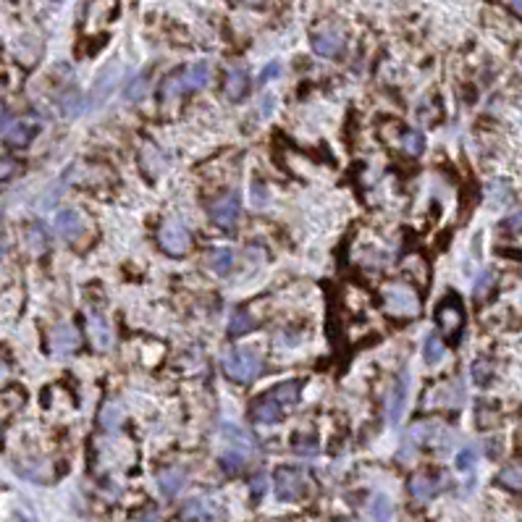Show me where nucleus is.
I'll use <instances>...</instances> for the list:
<instances>
[{
	"instance_id": "b1692460",
	"label": "nucleus",
	"mask_w": 522,
	"mask_h": 522,
	"mask_svg": "<svg viewBox=\"0 0 522 522\" xmlns=\"http://www.w3.org/2000/svg\"><path fill=\"white\" fill-rule=\"evenodd\" d=\"M443 354H446L443 344L439 342L436 336H428L425 344H422V360L428 362V365H439V362L443 360Z\"/></svg>"
},
{
	"instance_id": "6e6552de",
	"label": "nucleus",
	"mask_w": 522,
	"mask_h": 522,
	"mask_svg": "<svg viewBox=\"0 0 522 522\" xmlns=\"http://www.w3.org/2000/svg\"><path fill=\"white\" fill-rule=\"evenodd\" d=\"M221 517V507L208 496H197V499H192L181 507V520L184 522H218Z\"/></svg>"
},
{
	"instance_id": "423d86ee",
	"label": "nucleus",
	"mask_w": 522,
	"mask_h": 522,
	"mask_svg": "<svg viewBox=\"0 0 522 522\" xmlns=\"http://www.w3.org/2000/svg\"><path fill=\"white\" fill-rule=\"evenodd\" d=\"M158 244H161L168 255L181 257L184 252L189 250L192 236H189V232H187V226H181V223H176V221H168V223H163L161 232H158Z\"/></svg>"
},
{
	"instance_id": "e433bc0d",
	"label": "nucleus",
	"mask_w": 522,
	"mask_h": 522,
	"mask_svg": "<svg viewBox=\"0 0 522 522\" xmlns=\"http://www.w3.org/2000/svg\"><path fill=\"white\" fill-rule=\"evenodd\" d=\"M279 71H281V69H279V63H268V66L260 71V79H257V84H268L271 79H276V76H279Z\"/></svg>"
},
{
	"instance_id": "dca6fc26",
	"label": "nucleus",
	"mask_w": 522,
	"mask_h": 522,
	"mask_svg": "<svg viewBox=\"0 0 522 522\" xmlns=\"http://www.w3.org/2000/svg\"><path fill=\"white\" fill-rule=\"evenodd\" d=\"M247 90H250V76H247V71L239 69V66L229 71V76H226V95H229L232 100H241V98L247 95Z\"/></svg>"
},
{
	"instance_id": "a211bd4d",
	"label": "nucleus",
	"mask_w": 522,
	"mask_h": 522,
	"mask_svg": "<svg viewBox=\"0 0 522 522\" xmlns=\"http://www.w3.org/2000/svg\"><path fill=\"white\" fill-rule=\"evenodd\" d=\"M439 323H441V328L446 333H457L460 328H462V310H460V304L454 302V304H443L441 302V310H439Z\"/></svg>"
},
{
	"instance_id": "c9c22d12",
	"label": "nucleus",
	"mask_w": 522,
	"mask_h": 522,
	"mask_svg": "<svg viewBox=\"0 0 522 522\" xmlns=\"http://www.w3.org/2000/svg\"><path fill=\"white\" fill-rule=\"evenodd\" d=\"M504 229L507 232H512V234H522V208L520 210H514L507 221H504Z\"/></svg>"
},
{
	"instance_id": "7ed1b4c3",
	"label": "nucleus",
	"mask_w": 522,
	"mask_h": 522,
	"mask_svg": "<svg viewBox=\"0 0 522 522\" xmlns=\"http://www.w3.org/2000/svg\"><path fill=\"white\" fill-rule=\"evenodd\" d=\"M223 370L236 383H250L262 370V354L257 349H232L223 357Z\"/></svg>"
},
{
	"instance_id": "f3484780",
	"label": "nucleus",
	"mask_w": 522,
	"mask_h": 522,
	"mask_svg": "<svg viewBox=\"0 0 522 522\" xmlns=\"http://www.w3.org/2000/svg\"><path fill=\"white\" fill-rule=\"evenodd\" d=\"M184 483H187V475L179 467H168L158 475V486H161L163 496H176L184 488Z\"/></svg>"
},
{
	"instance_id": "2eb2a0df",
	"label": "nucleus",
	"mask_w": 522,
	"mask_h": 522,
	"mask_svg": "<svg viewBox=\"0 0 522 522\" xmlns=\"http://www.w3.org/2000/svg\"><path fill=\"white\" fill-rule=\"evenodd\" d=\"M34 134H37V123L32 119H19L8 129V142L11 145H16V147H27V145L34 140Z\"/></svg>"
},
{
	"instance_id": "4c0bfd02",
	"label": "nucleus",
	"mask_w": 522,
	"mask_h": 522,
	"mask_svg": "<svg viewBox=\"0 0 522 522\" xmlns=\"http://www.w3.org/2000/svg\"><path fill=\"white\" fill-rule=\"evenodd\" d=\"M16 173V163L11 161V158H0V181L11 179Z\"/></svg>"
},
{
	"instance_id": "58836bf2",
	"label": "nucleus",
	"mask_w": 522,
	"mask_h": 522,
	"mask_svg": "<svg viewBox=\"0 0 522 522\" xmlns=\"http://www.w3.org/2000/svg\"><path fill=\"white\" fill-rule=\"evenodd\" d=\"M252 493H257V496L262 493V478H257V483H252Z\"/></svg>"
},
{
	"instance_id": "f704fd0d",
	"label": "nucleus",
	"mask_w": 522,
	"mask_h": 522,
	"mask_svg": "<svg viewBox=\"0 0 522 522\" xmlns=\"http://www.w3.org/2000/svg\"><path fill=\"white\" fill-rule=\"evenodd\" d=\"M507 197H509V187H507L504 181H493V184H491V200H493V205H502Z\"/></svg>"
},
{
	"instance_id": "cd10ccee",
	"label": "nucleus",
	"mask_w": 522,
	"mask_h": 522,
	"mask_svg": "<svg viewBox=\"0 0 522 522\" xmlns=\"http://www.w3.org/2000/svg\"><path fill=\"white\" fill-rule=\"evenodd\" d=\"M27 239H29V244L34 250H45L48 247V232L42 229L40 223H32L29 229H27Z\"/></svg>"
},
{
	"instance_id": "bb28decb",
	"label": "nucleus",
	"mask_w": 522,
	"mask_h": 522,
	"mask_svg": "<svg viewBox=\"0 0 522 522\" xmlns=\"http://www.w3.org/2000/svg\"><path fill=\"white\" fill-rule=\"evenodd\" d=\"M373 522H392V504L386 496H375L373 502Z\"/></svg>"
},
{
	"instance_id": "4468645a",
	"label": "nucleus",
	"mask_w": 522,
	"mask_h": 522,
	"mask_svg": "<svg viewBox=\"0 0 522 522\" xmlns=\"http://www.w3.org/2000/svg\"><path fill=\"white\" fill-rule=\"evenodd\" d=\"M439 488H441V481L428 475V472H417V475L410 478V493L417 502H431L433 496L439 493Z\"/></svg>"
},
{
	"instance_id": "9d476101",
	"label": "nucleus",
	"mask_w": 522,
	"mask_h": 522,
	"mask_svg": "<svg viewBox=\"0 0 522 522\" xmlns=\"http://www.w3.org/2000/svg\"><path fill=\"white\" fill-rule=\"evenodd\" d=\"M342 48H344V34L339 29H333V27H323V29H318L312 34V51L318 53V55H323V58L339 55Z\"/></svg>"
},
{
	"instance_id": "0eeeda50",
	"label": "nucleus",
	"mask_w": 522,
	"mask_h": 522,
	"mask_svg": "<svg viewBox=\"0 0 522 522\" xmlns=\"http://www.w3.org/2000/svg\"><path fill=\"white\" fill-rule=\"evenodd\" d=\"M239 213H241V202L236 192H226V194H221V197L210 205L213 223L221 226V229H232L234 223L239 221Z\"/></svg>"
},
{
	"instance_id": "393cba45",
	"label": "nucleus",
	"mask_w": 522,
	"mask_h": 522,
	"mask_svg": "<svg viewBox=\"0 0 522 522\" xmlns=\"http://www.w3.org/2000/svg\"><path fill=\"white\" fill-rule=\"evenodd\" d=\"M402 147L410 155H420L422 147H425V140H422L420 131H404L402 134Z\"/></svg>"
},
{
	"instance_id": "72a5a7b5",
	"label": "nucleus",
	"mask_w": 522,
	"mask_h": 522,
	"mask_svg": "<svg viewBox=\"0 0 522 522\" xmlns=\"http://www.w3.org/2000/svg\"><path fill=\"white\" fill-rule=\"evenodd\" d=\"M119 422H121L119 407H116V404H105V407H102V425H105L108 431H113Z\"/></svg>"
},
{
	"instance_id": "79ce46f5",
	"label": "nucleus",
	"mask_w": 522,
	"mask_h": 522,
	"mask_svg": "<svg viewBox=\"0 0 522 522\" xmlns=\"http://www.w3.org/2000/svg\"><path fill=\"white\" fill-rule=\"evenodd\" d=\"M3 252H6V247H3V241H0V257H3Z\"/></svg>"
},
{
	"instance_id": "7c9ffc66",
	"label": "nucleus",
	"mask_w": 522,
	"mask_h": 522,
	"mask_svg": "<svg viewBox=\"0 0 522 522\" xmlns=\"http://www.w3.org/2000/svg\"><path fill=\"white\" fill-rule=\"evenodd\" d=\"M475 462H478V449L475 446H464L462 452L457 454V467L460 470H472Z\"/></svg>"
},
{
	"instance_id": "6ab92c4d",
	"label": "nucleus",
	"mask_w": 522,
	"mask_h": 522,
	"mask_svg": "<svg viewBox=\"0 0 522 522\" xmlns=\"http://www.w3.org/2000/svg\"><path fill=\"white\" fill-rule=\"evenodd\" d=\"M252 328H255V321H252V315L244 310V307H239V310L232 312V321H229V333H232L234 339L247 336Z\"/></svg>"
},
{
	"instance_id": "39448f33",
	"label": "nucleus",
	"mask_w": 522,
	"mask_h": 522,
	"mask_svg": "<svg viewBox=\"0 0 522 522\" xmlns=\"http://www.w3.org/2000/svg\"><path fill=\"white\" fill-rule=\"evenodd\" d=\"M273 488L281 502H294L304 493V475L297 467H279L273 475Z\"/></svg>"
},
{
	"instance_id": "f03ea898",
	"label": "nucleus",
	"mask_w": 522,
	"mask_h": 522,
	"mask_svg": "<svg viewBox=\"0 0 522 522\" xmlns=\"http://www.w3.org/2000/svg\"><path fill=\"white\" fill-rule=\"evenodd\" d=\"M208 81H210V63H208V60H197V63H192V66L181 69L179 74H173V76L166 79V84H163V98L171 100L179 92L202 90Z\"/></svg>"
},
{
	"instance_id": "f257e3e1",
	"label": "nucleus",
	"mask_w": 522,
	"mask_h": 522,
	"mask_svg": "<svg viewBox=\"0 0 522 522\" xmlns=\"http://www.w3.org/2000/svg\"><path fill=\"white\" fill-rule=\"evenodd\" d=\"M302 396V381H283L279 386L268 389L265 394H260L255 402H252L250 412L252 420L257 425H273V422H281L294 404L300 402Z\"/></svg>"
},
{
	"instance_id": "ddd939ff",
	"label": "nucleus",
	"mask_w": 522,
	"mask_h": 522,
	"mask_svg": "<svg viewBox=\"0 0 522 522\" xmlns=\"http://www.w3.org/2000/svg\"><path fill=\"white\" fill-rule=\"evenodd\" d=\"M407 389H410V375L402 373L396 383H394L392 394H389V422L396 425L402 420V412H404V404H407Z\"/></svg>"
},
{
	"instance_id": "ea45409f",
	"label": "nucleus",
	"mask_w": 522,
	"mask_h": 522,
	"mask_svg": "<svg viewBox=\"0 0 522 522\" xmlns=\"http://www.w3.org/2000/svg\"><path fill=\"white\" fill-rule=\"evenodd\" d=\"M512 8H514V13L522 19V0H512Z\"/></svg>"
},
{
	"instance_id": "a19ab883",
	"label": "nucleus",
	"mask_w": 522,
	"mask_h": 522,
	"mask_svg": "<svg viewBox=\"0 0 522 522\" xmlns=\"http://www.w3.org/2000/svg\"><path fill=\"white\" fill-rule=\"evenodd\" d=\"M6 119H8V111H6V105H3V102H0V126H3V123H6Z\"/></svg>"
},
{
	"instance_id": "2f4dec72",
	"label": "nucleus",
	"mask_w": 522,
	"mask_h": 522,
	"mask_svg": "<svg viewBox=\"0 0 522 522\" xmlns=\"http://www.w3.org/2000/svg\"><path fill=\"white\" fill-rule=\"evenodd\" d=\"M145 90H147V74H140V76L126 87V98H129V100H142V98H145Z\"/></svg>"
},
{
	"instance_id": "c756f323",
	"label": "nucleus",
	"mask_w": 522,
	"mask_h": 522,
	"mask_svg": "<svg viewBox=\"0 0 522 522\" xmlns=\"http://www.w3.org/2000/svg\"><path fill=\"white\" fill-rule=\"evenodd\" d=\"M221 467L226 472H239L244 467V454L241 452H226L221 454Z\"/></svg>"
},
{
	"instance_id": "aec40b11",
	"label": "nucleus",
	"mask_w": 522,
	"mask_h": 522,
	"mask_svg": "<svg viewBox=\"0 0 522 522\" xmlns=\"http://www.w3.org/2000/svg\"><path fill=\"white\" fill-rule=\"evenodd\" d=\"M208 265H210L213 273H218V276H226V273L232 271L234 265V252L232 250H213L210 255H208Z\"/></svg>"
},
{
	"instance_id": "5701e85b",
	"label": "nucleus",
	"mask_w": 522,
	"mask_h": 522,
	"mask_svg": "<svg viewBox=\"0 0 522 522\" xmlns=\"http://www.w3.org/2000/svg\"><path fill=\"white\" fill-rule=\"evenodd\" d=\"M116 81H119V76H116V66H113L111 71H102L100 79H98V84H95V90H92V98H95V102H100L108 92L116 87Z\"/></svg>"
},
{
	"instance_id": "412c9836",
	"label": "nucleus",
	"mask_w": 522,
	"mask_h": 522,
	"mask_svg": "<svg viewBox=\"0 0 522 522\" xmlns=\"http://www.w3.org/2000/svg\"><path fill=\"white\" fill-rule=\"evenodd\" d=\"M53 347H55V352H66V354L76 349V333H74V328L71 326H58L55 333H53Z\"/></svg>"
},
{
	"instance_id": "c85d7f7f",
	"label": "nucleus",
	"mask_w": 522,
	"mask_h": 522,
	"mask_svg": "<svg viewBox=\"0 0 522 522\" xmlns=\"http://www.w3.org/2000/svg\"><path fill=\"white\" fill-rule=\"evenodd\" d=\"M294 452L302 454V457H310V454L318 452V439L315 436H297L294 439Z\"/></svg>"
},
{
	"instance_id": "37998d69",
	"label": "nucleus",
	"mask_w": 522,
	"mask_h": 522,
	"mask_svg": "<svg viewBox=\"0 0 522 522\" xmlns=\"http://www.w3.org/2000/svg\"><path fill=\"white\" fill-rule=\"evenodd\" d=\"M239 3H250V0H239Z\"/></svg>"
},
{
	"instance_id": "473e14b6",
	"label": "nucleus",
	"mask_w": 522,
	"mask_h": 522,
	"mask_svg": "<svg viewBox=\"0 0 522 522\" xmlns=\"http://www.w3.org/2000/svg\"><path fill=\"white\" fill-rule=\"evenodd\" d=\"M493 286V273L491 271H483L481 276H478V281H475V289H472V294H475V300H483L488 291H491Z\"/></svg>"
},
{
	"instance_id": "20e7f679",
	"label": "nucleus",
	"mask_w": 522,
	"mask_h": 522,
	"mask_svg": "<svg viewBox=\"0 0 522 522\" xmlns=\"http://www.w3.org/2000/svg\"><path fill=\"white\" fill-rule=\"evenodd\" d=\"M383 304L396 318H415L420 312V300L407 283H389L383 289Z\"/></svg>"
},
{
	"instance_id": "f8f14e48",
	"label": "nucleus",
	"mask_w": 522,
	"mask_h": 522,
	"mask_svg": "<svg viewBox=\"0 0 522 522\" xmlns=\"http://www.w3.org/2000/svg\"><path fill=\"white\" fill-rule=\"evenodd\" d=\"M55 232H58L60 239L66 241H76L81 236V232H84V221H81V215L76 210H60L58 215H55Z\"/></svg>"
},
{
	"instance_id": "1a4fd4ad",
	"label": "nucleus",
	"mask_w": 522,
	"mask_h": 522,
	"mask_svg": "<svg viewBox=\"0 0 522 522\" xmlns=\"http://www.w3.org/2000/svg\"><path fill=\"white\" fill-rule=\"evenodd\" d=\"M449 439H452V431L439 420L415 422L410 428V441L415 443H439V446H446Z\"/></svg>"
},
{
	"instance_id": "9b49d317",
	"label": "nucleus",
	"mask_w": 522,
	"mask_h": 522,
	"mask_svg": "<svg viewBox=\"0 0 522 522\" xmlns=\"http://www.w3.org/2000/svg\"><path fill=\"white\" fill-rule=\"evenodd\" d=\"M87 328H90V339L98 349H108L113 344V331H111V323L105 315L100 312L90 310L87 312Z\"/></svg>"
},
{
	"instance_id": "a878e982",
	"label": "nucleus",
	"mask_w": 522,
	"mask_h": 522,
	"mask_svg": "<svg viewBox=\"0 0 522 522\" xmlns=\"http://www.w3.org/2000/svg\"><path fill=\"white\" fill-rule=\"evenodd\" d=\"M493 378V365L488 360H478L472 365V381L478 386H486V383Z\"/></svg>"
},
{
	"instance_id": "4be33fe9",
	"label": "nucleus",
	"mask_w": 522,
	"mask_h": 522,
	"mask_svg": "<svg viewBox=\"0 0 522 522\" xmlns=\"http://www.w3.org/2000/svg\"><path fill=\"white\" fill-rule=\"evenodd\" d=\"M499 483L504 488H512V491H522V462H509L499 472Z\"/></svg>"
}]
</instances>
